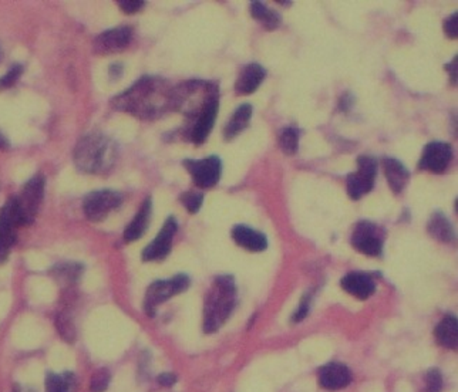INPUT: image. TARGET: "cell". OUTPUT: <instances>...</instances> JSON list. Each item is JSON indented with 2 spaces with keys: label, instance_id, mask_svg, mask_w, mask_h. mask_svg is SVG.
<instances>
[{
  "label": "cell",
  "instance_id": "obj_38",
  "mask_svg": "<svg viewBox=\"0 0 458 392\" xmlns=\"http://www.w3.org/2000/svg\"><path fill=\"white\" fill-rule=\"evenodd\" d=\"M8 253H9V248H6L5 244L0 241V263H2L8 258Z\"/></svg>",
  "mask_w": 458,
  "mask_h": 392
},
{
  "label": "cell",
  "instance_id": "obj_26",
  "mask_svg": "<svg viewBox=\"0 0 458 392\" xmlns=\"http://www.w3.org/2000/svg\"><path fill=\"white\" fill-rule=\"evenodd\" d=\"M81 265L78 263H63L59 265L57 267H55L52 270V274L55 276V279L60 283L64 284H70V283H76L78 280V277L81 276Z\"/></svg>",
  "mask_w": 458,
  "mask_h": 392
},
{
  "label": "cell",
  "instance_id": "obj_25",
  "mask_svg": "<svg viewBox=\"0 0 458 392\" xmlns=\"http://www.w3.org/2000/svg\"><path fill=\"white\" fill-rule=\"evenodd\" d=\"M300 131L295 127H288L279 134V148L286 155H295L299 148V134Z\"/></svg>",
  "mask_w": 458,
  "mask_h": 392
},
{
  "label": "cell",
  "instance_id": "obj_7",
  "mask_svg": "<svg viewBox=\"0 0 458 392\" xmlns=\"http://www.w3.org/2000/svg\"><path fill=\"white\" fill-rule=\"evenodd\" d=\"M46 179L43 175H36L23 186L22 193L16 196V204L22 216L23 226H27L34 222L36 215L40 209V205L44 198Z\"/></svg>",
  "mask_w": 458,
  "mask_h": 392
},
{
  "label": "cell",
  "instance_id": "obj_17",
  "mask_svg": "<svg viewBox=\"0 0 458 392\" xmlns=\"http://www.w3.org/2000/svg\"><path fill=\"white\" fill-rule=\"evenodd\" d=\"M266 77V71L265 69L258 64V63H252V64H247L235 83V92L238 95H249L252 92H255L258 90V87L262 84V81Z\"/></svg>",
  "mask_w": 458,
  "mask_h": 392
},
{
  "label": "cell",
  "instance_id": "obj_27",
  "mask_svg": "<svg viewBox=\"0 0 458 392\" xmlns=\"http://www.w3.org/2000/svg\"><path fill=\"white\" fill-rule=\"evenodd\" d=\"M74 379L71 374H66L64 377L49 374L46 378V392H73Z\"/></svg>",
  "mask_w": 458,
  "mask_h": 392
},
{
  "label": "cell",
  "instance_id": "obj_20",
  "mask_svg": "<svg viewBox=\"0 0 458 392\" xmlns=\"http://www.w3.org/2000/svg\"><path fill=\"white\" fill-rule=\"evenodd\" d=\"M383 168H384V174H386L390 189L396 195L401 193V190L405 188V185L410 181L408 169L400 161H397L394 158H384Z\"/></svg>",
  "mask_w": 458,
  "mask_h": 392
},
{
  "label": "cell",
  "instance_id": "obj_39",
  "mask_svg": "<svg viewBox=\"0 0 458 392\" xmlns=\"http://www.w3.org/2000/svg\"><path fill=\"white\" fill-rule=\"evenodd\" d=\"M8 148H9L8 139L2 134H0V150H8Z\"/></svg>",
  "mask_w": 458,
  "mask_h": 392
},
{
  "label": "cell",
  "instance_id": "obj_36",
  "mask_svg": "<svg viewBox=\"0 0 458 392\" xmlns=\"http://www.w3.org/2000/svg\"><path fill=\"white\" fill-rule=\"evenodd\" d=\"M158 384L160 385H162V386H172L175 382H176V377L174 375V374H171V372H164V374H161L158 378Z\"/></svg>",
  "mask_w": 458,
  "mask_h": 392
},
{
  "label": "cell",
  "instance_id": "obj_31",
  "mask_svg": "<svg viewBox=\"0 0 458 392\" xmlns=\"http://www.w3.org/2000/svg\"><path fill=\"white\" fill-rule=\"evenodd\" d=\"M443 389V375L438 370L433 368L426 377V392H441Z\"/></svg>",
  "mask_w": 458,
  "mask_h": 392
},
{
  "label": "cell",
  "instance_id": "obj_40",
  "mask_svg": "<svg viewBox=\"0 0 458 392\" xmlns=\"http://www.w3.org/2000/svg\"><path fill=\"white\" fill-rule=\"evenodd\" d=\"M0 60H2V50H0Z\"/></svg>",
  "mask_w": 458,
  "mask_h": 392
},
{
  "label": "cell",
  "instance_id": "obj_23",
  "mask_svg": "<svg viewBox=\"0 0 458 392\" xmlns=\"http://www.w3.org/2000/svg\"><path fill=\"white\" fill-rule=\"evenodd\" d=\"M427 230L431 234V237H434L443 243H448L454 239L452 226H451L450 220L447 219V216H444L441 212H434L431 215Z\"/></svg>",
  "mask_w": 458,
  "mask_h": 392
},
{
  "label": "cell",
  "instance_id": "obj_33",
  "mask_svg": "<svg viewBox=\"0 0 458 392\" xmlns=\"http://www.w3.org/2000/svg\"><path fill=\"white\" fill-rule=\"evenodd\" d=\"M118 6L127 15H134L144 8L143 0H120Z\"/></svg>",
  "mask_w": 458,
  "mask_h": 392
},
{
  "label": "cell",
  "instance_id": "obj_6",
  "mask_svg": "<svg viewBox=\"0 0 458 392\" xmlns=\"http://www.w3.org/2000/svg\"><path fill=\"white\" fill-rule=\"evenodd\" d=\"M357 172L347 176V193L353 201H359L375 186L377 175V161L370 155H360L357 160Z\"/></svg>",
  "mask_w": 458,
  "mask_h": 392
},
{
  "label": "cell",
  "instance_id": "obj_24",
  "mask_svg": "<svg viewBox=\"0 0 458 392\" xmlns=\"http://www.w3.org/2000/svg\"><path fill=\"white\" fill-rule=\"evenodd\" d=\"M251 15L266 30L278 29L281 26V22H282V18L277 10L269 9L265 4H261V2H252L251 4Z\"/></svg>",
  "mask_w": 458,
  "mask_h": 392
},
{
  "label": "cell",
  "instance_id": "obj_3",
  "mask_svg": "<svg viewBox=\"0 0 458 392\" xmlns=\"http://www.w3.org/2000/svg\"><path fill=\"white\" fill-rule=\"evenodd\" d=\"M162 81L153 77H144L135 83L130 90L118 95L114 104L117 108L132 113L141 118H148L158 113L164 103L157 102V98H167L162 92Z\"/></svg>",
  "mask_w": 458,
  "mask_h": 392
},
{
  "label": "cell",
  "instance_id": "obj_29",
  "mask_svg": "<svg viewBox=\"0 0 458 392\" xmlns=\"http://www.w3.org/2000/svg\"><path fill=\"white\" fill-rule=\"evenodd\" d=\"M110 384V374L107 370L97 371L93 377H91L90 382V391L91 392H104Z\"/></svg>",
  "mask_w": 458,
  "mask_h": 392
},
{
  "label": "cell",
  "instance_id": "obj_8",
  "mask_svg": "<svg viewBox=\"0 0 458 392\" xmlns=\"http://www.w3.org/2000/svg\"><path fill=\"white\" fill-rule=\"evenodd\" d=\"M121 205V195L114 190H96L85 196L83 208L88 220L102 222Z\"/></svg>",
  "mask_w": 458,
  "mask_h": 392
},
{
  "label": "cell",
  "instance_id": "obj_12",
  "mask_svg": "<svg viewBox=\"0 0 458 392\" xmlns=\"http://www.w3.org/2000/svg\"><path fill=\"white\" fill-rule=\"evenodd\" d=\"M178 230V223L175 218H168L164 223L162 229L158 232L157 237L148 244L143 251V260L153 262V260H162L171 252L172 239Z\"/></svg>",
  "mask_w": 458,
  "mask_h": 392
},
{
  "label": "cell",
  "instance_id": "obj_34",
  "mask_svg": "<svg viewBox=\"0 0 458 392\" xmlns=\"http://www.w3.org/2000/svg\"><path fill=\"white\" fill-rule=\"evenodd\" d=\"M310 298H312L310 294H306V296L302 299L299 309L292 316L293 323H300L302 320L306 318V316L309 314V309H310Z\"/></svg>",
  "mask_w": 458,
  "mask_h": 392
},
{
  "label": "cell",
  "instance_id": "obj_18",
  "mask_svg": "<svg viewBox=\"0 0 458 392\" xmlns=\"http://www.w3.org/2000/svg\"><path fill=\"white\" fill-rule=\"evenodd\" d=\"M233 237L237 241V244H240L241 248L249 252H263L268 248L266 236L245 225L234 226Z\"/></svg>",
  "mask_w": 458,
  "mask_h": 392
},
{
  "label": "cell",
  "instance_id": "obj_19",
  "mask_svg": "<svg viewBox=\"0 0 458 392\" xmlns=\"http://www.w3.org/2000/svg\"><path fill=\"white\" fill-rule=\"evenodd\" d=\"M151 198H147L140 211L137 212V215L134 216V219L131 220V223L127 226V229L124 230V240L131 243L134 240H139L144 232L147 230L148 227V223H150V218H151Z\"/></svg>",
  "mask_w": 458,
  "mask_h": 392
},
{
  "label": "cell",
  "instance_id": "obj_1",
  "mask_svg": "<svg viewBox=\"0 0 458 392\" xmlns=\"http://www.w3.org/2000/svg\"><path fill=\"white\" fill-rule=\"evenodd\" d=\"M117 157L116 144L103 134L83 136L74 150V162L85 174H104L114 165Z\"/></svg>",
  "mask_w": 458,
  "mask_h": 392
},
{
  "label": "cell",
  "instance_id": "obj_14",
  "mask_svg": "<svg viewBox=\"0 0 458 392\" xmlns=\"http://www.w3.org/2000/svg\"><path fill=\"white\" fill-rule=\"evenodd\" d=\"M131 27L123 26L103 31L95 41V50L100 55L116 53L125 48L131 40Z\"/></svg>",
  "mask_w": 458,
  "mask_h": 392
},
{
  "label": "cell",
  "instance_id": "obj_13",
  "mask_svg": "<svg viewBox=\"0 0 458 392\" xmlns=\"http://www.w3.org/2000/svg\"><path fill=\"white\" fill-rule=\"evenodd\" d=\"M23 226L22 216L16 204V198H12L0 209V241L6 248H12L16 241V229Z\"/></svg>",
  "mask_w": 458,
  "mask_h": 392
},
{
  "label": "cell",
  "instance_id": "obj_30",
  "mask_svg": "<svg viewBox=\"0 0 458 392\" xmlns=\"http://www.w3.org/2000/svg\"><path fill=\"white\" fill-rule=\"evenodd\" d=\"M56 327H57V330L60 331L62 337L66 341H73L74 340L76 331H74V326H73V323L70 321L69 317H66L64 314H60L57 317V320H56Z\"/></svg>",
  "mask_w": 458,
  "mask_h": 392
},
{
  "label": "cell",
  "instance_id": "obj_9",
  "mask_svg": "<svg viewBox=\"0 0 458 392\" xmlns=\"http://www.w3.org/2000/svg\"><path fill=\"white\" fill-rule=\"evenodd\" d=\"M184 167L191 174L194 183L201 189H208L219 182L222 162L216 155L204 160H186Z\"/></svg>",
  "mask_w": 458,
  "mask_h": 392
},
{
  "label": "cell",
  "instance_id": "obj_35",
  "mask_svg": "<svg viewBox=\"0 0 458 392\" xmlns=\"http://www.w3.org/2000/svg\"><path fill=\"white\" fill-rule=\"evenodd\" d=\"M444 31L450 38H457L458 36V13H452L444 22Z\"/></svg>",
  "mask_w": 458,
  "mask_h": 392
},
{
  "label": "cell",
  "instance_id": "obj_5",
  "mask_svg": "<svg viewBox=\"0 0 458 392\" xmlns=\"http://www.w3.org/2000/svg\"><path fill=\"white\" fill-rule=\"evenodd\" d=\"M350 241L357 252L366 256L379 258L383 253L384 232L373 222L361 220L356 225Z\"/></svg>",
  "mask_w": 458,
  "mask_h": 392
},
{
  "label": "cell",
  "instance_id": "obj_4",
  "mask_svg": "<svg viewBox=\"0 0 458 392\" xmlns=\"http://www.w3.org/2000/svg\"><path fill=\"white\" fill-rule=\"evenodd\" d=\"M190 277L187 274H176L169 280H157L154 281L146 293L144 310L153 317L158 304H162L168 299L176 296V294L186 291L190 287Z\"/></svg>",
  "mask_w": 458,
  "mask_h": 392
},
{
  "label": "cell",
  "instance_id": "obj_37",
  "mask_svg": "<svg viewBox=\"0 0 458 392\" xmlns=\"http://www.w3.org/2000/svg\"><path fill=\"white\" fill-rule=\"evenodd\" d=\"M457 60H458V57L455 56V57L452 59V62H451L450 64H447V66H445V70L450 73V78H451V83H452V84H455V85H457Z\"/></svg>",
  "mask_w": 458,
  "mask_h": 392
},
{
  "label": "cell",
  "instance_id": "obj_11",
  "mask_svg": "<svg viewBox=\"0 0 458 392\" xmlns=\"http://www.w3.org/2000/svg\"><path fill=\"white\" fill-rule=\"evenodd\" d=\"M452 160V148L447 142L434 141L426 145L423 150L419 168L431 174H443L447 171Z\"/></svg>",
  "mask_w": 458,
  "mask_h": 392
},
{
  "label": "cell",
  "instance_id": "obj_21",
  "mask_svg": "<svg viewBox=\"0 0 458 392\" xmlns=\"http://www.w3.org/2000/svg\"><path fill=\"white\" fill-rule=\"evenodd\" d=\"M438 344L445 349H457L458 344V321L454 316H445L434 330Z\"/></svg>",
  "mask_w": 458,
  "mask_h": 392
},
{
  "label": "cell",
  "instance_id": "obj_15",
  "mask_svg": "<svg viewBox=\"0 0 458 392\" xmlns=\"http://www.w3.org/2000/svg\"><path fill=\"white\" fill-rule=\"evenodd\" d=\"M342 288L359 300H368L376 291V281L368 273L352 272L340 280Z\"/></svg>",
  "mask_w": 458,
  "mask_h": 392
},
{
  "label": "cell",
  "instance_id": "obj_16",
  "mask_svg": "<svg viewBox=\"0 0 458 392\" xmlns=\"http://www.w3.org/2000/svg\"><path fill=\"white\" fill-rule=\"evenodd\" d=\"M352 382L350 370L339 363H331L319 371V384L329 391H338L346 388Z\"/></svg>",
  "mask_w": 458,
  "mask_h": 392
},
{
  "label": "cell",
  "instance_id": "obj_32",
  "mask_svg": "<svg viewBox=\"0 0 458 392\" xmlns=\"http://www.w3.org/2000/svg\"><path fill=\"white\" fill-rule=\"evenodd\" d=\"M23 73V67L20 64H15L4 77H0V90L12 87Z\"/></svg>",
  "mask_w": 458,
  "mask_h": 392
},
{
  "label": "cell",
  "instance_id": "obj_22",
  "mask_svg": "<svg viewBox=\"0 0 458 392\" xmlns=\"http://www.w3.org/2000/svg\"><path fill=\"white\" fill-rule=\"evenodd\" d=\"M251 117H252V106L242 104L240 108H237V111L234 113L231 120H229L228 124L225 125L223 138L226 141H231L237 135H240L248 127Z\"/></svg>",
  "mask_w": 458,
  "mask_h": 392
},
{
  "label": "cell",
  "instance_id": "obj_28",
  "mask_svg": "<svg viewBox=\"0 0 458 392\" xmlns=\"http://www.w3.org/2000/svg\"><path fill=\"white\" fill-rule=\"evenodd\" d=\"M204 202V192L190 190L181 196V204L184 205L190 214H197Z\"/></svg>",
  "mask_w": 458,
  "mask_h": 392
},
{
  "label": "cell",
  "instance_id": "obj_2",
  "mask_svg": "<svg viewBox=\"0 0 458 392\" xmlns=\"http://www.w3.org/2000/svg\"><path fill=\"white\" fill-rule=\"evenodd\" d=\"M237 304V286L233 276H219L214 280L204 307V331H218L231 316Z\"/></svg>",
  "mask_w": 458,
  "mask_h": 392
},
{
  "label": "cell",
  "instance_id": "obj_10",
  "mask_svg": "<svg viewBox=\"0 0 458 392\" xmlns=\"http://www.w3.org/2000/svg\"><path fill=\"white\" fill-rule=\"evenodd\" d=\"M218 108H219V102H218V88L215 87L208 98L205 100L201 111L197 114V120L194 124V128L191 130V141L197 145H201L202 142L207 141L209 136L214 122L218 115Z\"/></svg>",
  "mask_w": 458,
  "mask_h": 392
}]
</instances>
